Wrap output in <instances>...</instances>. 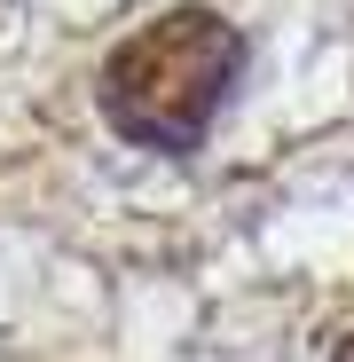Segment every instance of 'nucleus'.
<instances>
[{
	"instance_id": "1",
	"label": "nucleus",
	"mask_w": 354,
	"mask_h": 362,
	"mask_svg": "<svg viewBox=\"0 0 354 362\" xmlns=\"http://www.w3.org/2000/svg\"><path fill=\"white\" fill-rule=\"evenodd\" d=\"M236 71H244V32L213 8H165L150 24H134L110 47V64L95 79V103L110 118L118 142L158 150V158H189L220 103L236 95Z\"/></svg>"
},
{
	"instance_id": "2",
	"label": "nucleus",
	"mask_w": 354,
	"mask_h": 362,
	"mask_svg": "<svg viewBox=\"0 0 354 362\" xmlns=\"http://www.w3.org/2000/svg\"><path fill=\"white\" fill-rule=\"evenodd\" d=\"M331 362H354V331H346V339H338V354H331Z\"/></svg>"
}]
</instances>
